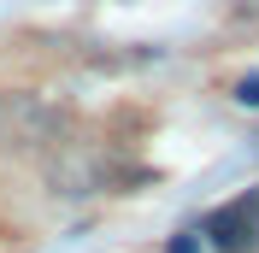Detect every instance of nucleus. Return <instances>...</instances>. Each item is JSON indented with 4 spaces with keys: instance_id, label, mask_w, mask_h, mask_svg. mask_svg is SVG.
Segmentation results:
<instances>
[{
    "instance_id": "f257e3e1",
    "label": "nucleus",
    "mask_w": 259,
    "mask_h": 253,
    "mask_svg": "<svg viewBox=\"0 0 259 253\" xmlns=\"http://www.w3.org/2000/svg\"><path fill=\"white\" fill-rule=\"evenodd\" d=\"M53 136V112L35 95H0V153H35Z\"/></svg>"
},
{
    "instance_id": "f03ea898",
    "label": "nucleus",
    "mask_w": 259,
    "mask_h": 253,
    "mask_svg": "<svg viewBox=\"0 0 259 253\" xmlns=\"http://www.w3.org/2000/svg\"><path fill=\"white\" fill-rule=\"evenodd\" d=\"M206 236L218 241L224 253H247V247H259V194L218 206V212L206 218Z\"/></svg>"
},
{
    "instance_id": "7ed1b4c3",
    "label": "nucleus",
    "mask_w": 259,
    "mask_h": 253,
    "mask_svg": "<svg viewBox=\"0 0 259 253\" xmlns=\"http://www.w3.org/2000/svg\"><path fill=\"white\" fill-rule=\"evenodd\" d=\"M236 100H242V106H259V77H242V82H236Z\"/></svg>"
},
{
    "instance_id": "20e7f679",
    "label": "nucleus",
    "mask_w": 259,
    "mask_h": 253,
    "mask_svg": "<svg viewBox=\"0 0 259 253\" xmlns=\"http://www.w3.org/2000/svg\"><path fill=\"white\" fill-rule=\"evenodd\" d=\"M171 253H200V247H194V236H177V241H171Z\"/></svg>"
}]
</instances>
